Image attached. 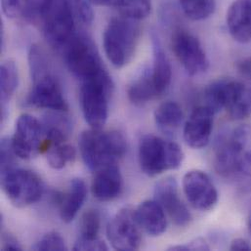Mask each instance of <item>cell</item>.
<instances>
[{"label":"cell","mask_w":251,"mask_h":251,"mask_svg":"<svg viewBox=\"0 0 251 251\" xmlns=\"http://www.w3.org/2000/svg\"><path fill=\"white\" fill-rule=\"evenodd\" d=\"M28 62L32 86L26 96L25 105L50 112L67 113L69 106L62 87L50 72L48 61L38 46H31L28 53Z\"/></svg>","instance_id":"cell-1"},{"label":"cell","mask_w":251,"mask_h":251,"mask_svg":"<svg viewBox=\"0 0 251 251\" xmlns=\"http://www.w3.org/2000/svg\"><path fill=\"white\" fill-rule=\"evenodd\" d=\"M79 151L85 165L96 172L108 165L116 164L127 151L125 136L119 131H102L90 128L79 136Z\"/></svg>","instance_id":"cell-2"},{"label":"cell","mask_w":251,"mask_h":251,"mask_svg":"<svg viewBox=\"0 0 251 251\" xmlns=\"http://www.w3.org/2000/svg\"><path fill=\"white\" fill-rule=\"evenodd\" d=\"M205 106L215 114L225 110L235 121H244L251 116V88L234 79H219L209 84L204 91Z\"/></svg>","instance_id":"cell-3"},{"label":"cell","mask_w":251,"mask_h":251,"mask_svg":"<svg viewBox=\"0 0 251 251\" xmlns=\"http://www.w3.org/2000/svg\"><path fill=\"white\" fill-rule=\"evenodd\" d=\"M141 34L137 20L125 16L113 18L103 34L105 54L112 65L124 68L132 60Z\"/></svg>","instance_id":"cell-4"},{"label":"cell","mask_w":251,"mask_h":251,"mask_svg":"<svg viewBox=\"0 0 251 251\" xmlns=\"http://www.w3.org/2000/svg\"><path fill=\"white\" fill-rule=\"evenodd\" d=\"M183 160L184 152L175 142L154 135H146L140 141L139 163L142 171L150 177L178 169Z\"/></svg>","instance_id":"cell-5"},{"label":"cell","mask_w":251,"mask_h":251,"mask_svg":"<svg viewBox=\"0 0 251 251\" xmlns=\"http://www.w3.org/2000/svg\"><path fill=\"white\" fill-rule=\"evenodd\" d=\"M75 12L70 0H44L39 20L47 42L63 50L75 33Z\"/></svg>","instance_id":"cell-6"},{"label":"cell","mask_w":251,"mask_h":251,"mask_svg":"<svg viewBox=\"0 0 251 251\" xmlns=\"http://www.w3.org/2000/svg\"><path fill=\"white\" fill-rule=\"evenodd\" d=\"M114 83L108 72L81 82L80 105L90 128L102 129L109 117V104Z\"/></svg>","instance_id":"cell-7"},{"label":"cell","mask_w":251,"mask_h":251,"mask_svg":"<svg viewBox=\"0 0 251 251\" xmlns=\"http://www.w3.org/2000/svg\"><path fill=\"white\" fill-rule=\"evenodd\" d=\"M70 72L80 82L107 72L93 41L83 34H75L63 49Z\"/></svg>","instance_id":"cell-8"},{"label":"cell","mask_w":251,"mask_h":251,"mask_svg":"<svg viewBox=\"0 0 251 251\" xmlns=\"http://www.w3.org/2000/svg\"><path fill=\"white\" fill-rule=\"evenodd\" d=\"M1 186L9 201L17 207H26L37 202L44 191L37 174L17 167L1 173Z\"/></svg>","instance_id":"cell-9"},{"label":"cell","mask_w":251,"mask_h":251,"mask_svg":"<svg viewBox=\"0 0 251 251\" xmlns=\"http://www.w3.org/2000/svg\"><path fill=\"white\" fill-rule=\"evenodd\" d=\"M172 51L190 75H199L209 68V60L199 40L185 29L176 30L171 38Z\"/></svg>","instance_id":"cell-10"},{"label":"cell","mask_w":251,"mask_h":251,"mask_svg":"<svg viewBox=\"0 0 251 251\" xmlns=\"http://www.w3.org/2000/svg\"><path fill=\"white\" fill-rule=\"evenodd\" d=\"M45 140L43 125L33 116L23 114L16 122L11 139L16 155L22 159H30L42 152Z\"/></svg>","instance_id":"cell-11"},{"label":"cell","mask_w":251,"mask_h":251,"mask_svg":"<svg viewBox=\"0 0 251 251\" xmlns=\"http://www.w3.org/2000/svg\"><path fill=\"white\" fill-rule=\"evenodd\" d=\"M107 237L113 249L116 251L139 250L142 243V236L134 210L124 208L118 212L108 224Z\"/></svg>","instance_id":"cell-12"},{"label":"cell","mask_w":251,"mask_h":251,"mask_svg":"<svg viewBox=\"0 0 251 251\" xmlns=\"http://www.w3.org/2000/svg\"><path fill=\"white\" fill-rule=\"evenodd\" d=\"M183 191L189 203L198 210L213 209L218 201V192L210 177L201 170L188 171L183 177Z\"/></svg>","instance_id":"cell-13"},{"label":"cell","mask_w":251,"mask_h":251,"mask_svg":"<svg viewBox=\"0 0 251 251\" xmlns=\"http://www.w3.org/2000/svg\"><path fill=\"white\" fill-rule=\"evenodd\" d=\"M154 200L176 226L185 227L190 224L192 214L180 199L178 184L174 177H165L155 184Z\"/></svg>","instance_id":"cell-14"},{"label":"cell","mask_w":251,"mask_h":251,"mask_svg":"<svg viewBox=\"0 0 251 251\" xmlns=\"http://www.w3.org/2000/svg\"><path fill=\"white\" fill-rule=\"evenodd\" d=\"M214 115L215 113L205 105L193 110L183 130L184 140L188 146L202 149L208 145L213 130Z\"/></svg>","instance_id":"cell-15"},{"label":"cell","mask_w":251,"mask_h":251,"mask_svg":"<svg viewBox=\"0 0 251 251\" xmlns=\"http://www.w3.org/2000/svg\"><path fill=\"white\" fill-rule=\"evenodd\" d=\"M123 187V176L118 164H111L95 172L92 194L100 201H111L120 197Z\"/></svg>","instance_id":"cell-16"},{"label":"cell","mask_w":251,"mask_h":251,"mask_svg":"<svg viewBox=\"0 0 251 251\" xmlns=\"http://www.w3.org/2000/svg\"><path fill=\"white\" fill-rule=\"evenodd\" d=\"M227 26L232 37L240 43L251 41V0H236L227 12Z\"/></svg>","instance_id":"cell-17"},{"label":"cell","mask_w":251,"mask_h":251,"mask_svg":"<svg viewBox=\"0 0 251 251\" xmlns=\"http://www.w3.org/2000/svg\"><path fill=\"white\" fill-rule=\"evenodd\" d=\"M134 214L140 228L149 236L158 237L166 231V213L155 200L140 203Z\"/></svg>","instance_id":"cell-18"},{"label":"cell","mask_w":251,"mask_h":251,"mask_svg":"<svg viewBox=\"0 0 251 251\" xmlns=\"http://www.w3.org/2000/svg\"><path fill=\"white\" fill-rule=\"evenodd\" d=\"M213 163L216 172L223 178L233 179L242 174L237 164L231 134H223L216 141Z\"/></svg>","instance_id":"cell-19"},{"label":"cell","mask_w":251,"mask_h":251,"mask_svg":"<svg viewBox=\"0 0 251 251\" xmlns=\"http://www.w3.org/2000/svg\"><path fill=\"white\" fill-rule=\"evenodd\" d=\"M151 43L152 65L150 69L154 86L160 96L168 89L171 83L172 68L158 36L154 33L151 35Z\"/></svg>","instance_id":"cell-20"},{"label":"cell","mask_w":251,"mask_h":251,"mask_svg":"<svg viewBox=\"0 0 251 251\" xmlns=\"http://www.w3.org/2000/svg\"><path fill=\"white\" fill-rule=\"evenodd\" d=\"M87 198V187L82 179L75 178L70 183L69 190L59 198L60 216L63 222H72L81 209Z\"/></svg>","instance_id":"cell-21"},{"label":"cell","mask_w":251,"mask_h":251,"mask_svg":"<svg viewBox=\"0 0 251 251\" xmlns=\"http://www.w3.org/2000/svg\"><path fill=\"white\" fill-rule=\"evenodd\" d=\"M231 139L240 172L251 178V125L238 126Z\"/></svg>","instance_id":"cell-22"},{"label":"cell","mask_w":251,"mask_h":251,"mask_svg":"<svg viewBox=\"0 0 251 251\" xmlns=\"http://www.w3.org/2000/svg\"><path fill=\"white\" fill-rule=\"evenodd\" d=\"M129 101L136 106H143L159 96L151 74V69L144 70L132 80L127 88Z\"/></svg>","instance_id":"cell-23"},{"label":"cell","mask_w":251,"mask_h":251,"mask_svg":"<svg viewBox=\"0 0 251 251\" xmlns=\"http://www.w3.org/2000/svg\"><path fill=\"white\" fill-rule=\"evenodd\" d=\"M44 0H1L3 13L10 19L33 21L39 18Z\"/></svg>","instance_id":"cell-24"},{"label":"cell","mask_w":251,"mask_h":251,"mask_svg":"<svg viewBox=\"0 0 251 251\" xmlns=\"http://www.w3.org/2000/svg\"><path fill=\"white\" fill-rule=\"evenodd\" d=\"M154 122L156 126L165 133L176 131L183 123L184 115L181 107L172 101L160 104L154 111Z\"/></svg>","instance_id":"cell-25"},{"label":"cell","mask_w":251,"mask_h":251,"mask_svg":"<svg viewBox=\"0 0 251 251\" xmlns=\"http://www.w3.org/2000/svg\"><path fill=\"white\" fill-rule=\"evenodd\" d=\"M19 84L18 68L14 61L7 60L3 62L0 69V91L1 103L4 109L5 105L13 97Z\"/></svg>","instance_id":"cell-26"},{"label":"cell","mask_w":251,"mask_h":251,"mask_svg":"<svg viewBox=\"0 0 251 251\" xmlns=\"http://www.w3.org/2000/svg\"><path fill=\"white\" fill-rule=\"evenodd\" d=\"M43 152L46 153L49 165L54 169L64 168L68 163L74 161L75 157V148L66 142L46 145Z\"/></svg>","instance_id":"cell-27"},{"label":"cell","mask_w":251,"mask_h":251,"mask_svg":"<svg viewBox=\"0 0 251 251\" xmlns=\"http://www.w3.org/2000/svg\"><path fill=\"white\" fill-rule=\"evenodd\" d=\"M217 0H179L184 14L193 21L209 18L216 9Z\"/></svg>","instance_id":"cell-28"},{"label":"cell","mask_w":251,"mask_h":251,"mask_svg":"<svg viewBox=\"0 0 251 251\" xmlns=\"http://www.w3.org/2000/svg\"><path fill=\"white\" fill-rule=\"evenodd\" d=\"M118 8L123 16L140 21L151 14V0H120Z\"/></svg>","instance_id":"cell-29"},{"label":"cell","mask_w":251,"mask_h":251,"mask_svg":"<svg viewBox=\"0 0 251 251\" xmlns=\"http://www.w3.org/2000/svg\"><path fill=\"white\" fill-rule=\"evenodd\" d=\"M101 227V216L98 210L89 209L82 215L79 223V238L97 239Z\"/></svg>","instance_id":"cell-30"},{"label":"cell","mask_w":251,"mask_h":251,"mask_svg":"<svg viewBox=\"0 0 251 251\" xmlns=\"http://www.w3.org/2000/svg\"><path fill=\"white\" fill-rule=\"evenodd\" d=\"M32 250L37 251H65L68 250V248L65 240L59 233L50 232L35 243Z\"/></svg>","instance_id":"cell-31"},{"label":"cell","mask_w":251,"mask_h":251,"mask_svg":"<svg viewBox=\"0 0 251 251\" xmlns=\"http://www.w3.org/2000/svg\"><path fill=\"white\" fill-rule=\"evenodd\" d=\"M1 173L15 167V157H17L11 139L3 138L1 141Z\"/></svg>","instance_id":"cell-32"},{"label":"cell","mask_w":251,"mask_h":251,"mask_svg":"<svg viewBox=\"0 0 251 251\" xmlns=\"http://www.w3.org/2000/svg\"><path fill=\"white\" fill-rule=\"evenodd\" d=\"M71 3L76 17L80 19L83 24L89 25L92 23L93 12L89 0H72Z\"/></svg>","instance_id":"cell-33"},{"label":"cell","mask_w":251,"mask_h":251,"mask_svg":"<svg viewBox=\"0 0 251 251\" xmlns=\"http://www.w3.org/2000/svg\"><path fill=\"white\" fill-rule=\"evenodd\" d=\"M74 251H108V247L99 238L97 239L78 238L74 246Z\"/></svg>","instance_id":"cell-34"},{"label":"cell","mask_w":251,"mask_h":251,"mask_svg":"<svg viewBox=\"0 0 251 251\" xmlns=\"http://www.w3.org/2000/svg\"><path fill=\"white\" fill-rule=\"evenodd\" d=\"M209 246L207 245V243L201 239V238H198L192 242H190V244L187 245H179V246H174L169 248V251H209Z\"/></svg>","instance_id":"cell-35"},{"label":"cell","mask_w":251,"mask_h":251,"mask_svg":"<svg viewBox=\"0 0 251 251\" xmlns=\"http://www.w3.org/2000/svg\"><path fill=\"white\" fill-rule=\"evenodd\" d=\"M236 68L241 76L251 81V56L243 58L238 61L236 64Z\"/></svg>","instance_id":"cell-36"},{"label":"cell","mask_w":251,"mask_h":251,"mask_svg":"<svg viewBox=\"0 0 251 251\" xmlns=\"http://www.w3.org/2000/svg\"><path fill=\"white\" fill-rule=\"evenodd\" d=\"M2 251H20L22 247L15 237L10 234H4L2 237Z\"/></svg>","instance_id":"cell-37"},{"label":"cell","mask_w":251,"mask_h":251,"mask_svg":"<svg viewBox=\"0 0 251 251\" xmlns=\"http://www.w3.org/2000/svg\"><path fill=\"white\" fill-rule=\"evenodd\" d=\"M230 250L237 251H251V242L246 239H243V238L235 239L231 243Z\"/></svg>","instance_id":"cell-38"},{"label":"cell","mask_w":251,"mask_h":251,"mask_svg":"<svg viewBox=\"0 0 251 251\" xmlns=\"http://www.w3.org/2000/svg\"><path fill=\"white\" fill-rule=\"evenodd\" d=\"M91 4L105 7H118L120 0H89Z\"/></svg>","instance_id":"cell-39"},{"label":"cell","mask_w":251,"mask_h":251,"mask_svg":"<svg viewBox=\"0 0 251 251\" xmlns=\"http://www.w3.org/2000/svg\"><path fill=\"white\" fill-rule=\"evenodd\" d=\"M248 229H249V233L251 236V210L249 214V218H248Z\"/></svg>","instance_id":"cell-40"}]
</instances>
